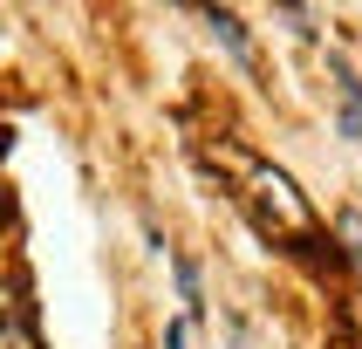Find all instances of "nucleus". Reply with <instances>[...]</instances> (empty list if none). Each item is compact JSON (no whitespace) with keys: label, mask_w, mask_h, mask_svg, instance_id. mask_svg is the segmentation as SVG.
Here are the masks:
<instances>
[{"label":"nucleus","mask_w":362,"mask_h":349,"mask_svg":"<svg viewBox=\"0 0 362 349\" xmlns=\"http://www.w3.org/2000/svg\"><path fill=\"white\" fill-rule=\"evenodd\" d=\"M178 294H185V315H199V308H205V294H199V261H185V253H178Z\"/></svg>","instance_id":"nucleus-5"},{"label":"nucleus","mask_w":362,"mask_h":349,"mask_svg":"<svg viewBox=\"0 0 362 349\" xmlns=\"http://www.w3.org/2000/svg\"><path fill=\"white\" fill-rule=\"evenodd\" d=\"M0 226H7V192H0Z\"/></svg>","instance_id":"nucleus-7"},{"label":"nucleus","mask_w":362,"mask_h":349,"mask_svg":"<svg viewBox=\"0 0 362 349\" xmlns=\"http://www.w3.org/2000/svg\"><path fill=\"white\" fill-rule=\"evenodd\" d=\"M205 21H212V35H219V41H226V48H233V55H240V62H253V41H246L240 14H226V7H212V14H205Z\"/></svg>","instance_id":"nucleus-4"},{"label":"nucleus","mask_w":362,"mask_h":349,"mask_svg":"<svg viewBox=\"0 0 362 349\" xmlns=\"http://www.w3.org/2000/svg\"><path fill=\"white\" fill-rule=\"evenodd\" d=\"M205 158H212L226 178H233V199L253 212V226H260V233H274V240H294V246H315V240H322L315 205L294 192V178H287V171H274L267 158H253V151H240V144H212Z\"/></svg>","instance_id":"nucleus-1"},{"label":"nucleus","mask_w":362,"mask_h":349,"mask_svg":"<svg viewBox=\"0 0 362 349\" xmlns=\"http://www.w3.org/2000/svg\"><path fill=\"white\" fill-rule=\"evenodd\" d=\"M335 96H342V137L362 144V82H356L349 62H335Z\"/></svg>","instance_id":"nucleus-2"},{"label":"nucleus","mask_w":362,"mask_h":349,"mask_svg":"<svg viewBox=\"0 0 362 349\" xmlns=\"http://www.w3.org/2000/svg\"><path fill=\"white\" fill-rule=\"evenodd\" d=\"M164 349H192V322H171V328H164Z\"/></svg>","instance_id":"nucleus-6"},{"label":"nucleus","mask_w":362,"mask_h":349,"mask_svg":"<svg viewBox=\"0 0 362 349\" xmlns=\"http://www.w3.org/2000/svg\"><path fill=\"white\" fill-rule=\"evenodd\" d=\"M0 349H41L35 315H28V308H0Z\"/></svg>","instance_id":"nucleus-3"}]
</instances>
